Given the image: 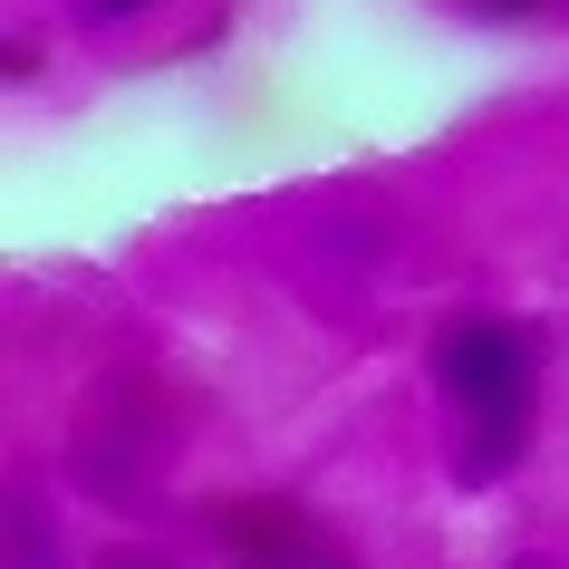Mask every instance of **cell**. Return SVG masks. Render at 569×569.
<instances>
[{"instance_id":"ba28073f","label":"cell","mask_w":569,"mask_h":569,"mask_svg":"<svg viewBox=\"0 0 569 569\" xmlns=\"http://www.w3.org/2000/svg\"><path fill=\"white\" fill-rule=\"evenodd\" d=\"M511 569H550V560H511Z\"/></svg>"},{"instance_id":"52a82bcc","label":"cell","mask_w":569,"mask_h":569,"mask_svg":"<svg viewBox=\"0 0 569 569\" xmlns=\"http://www.w3.org/2000/svg\"><path fill=\"white\" fill-rule=\"evenodd\" d=\"M290 569H358V560H348V550H329V540H309V550H300Z\"/></svg>"},{"instance_id":"8992f818","label":"cell","mask_w":569,"mask_h":569,"mask_svg":"<svg viewBox=\"0 0 569 569\" xmlns=\"http://www.w3.org/2000/svg\"><path fill=\"white\" fill-rule=\"evenodd\" d=\"M463 10H473V20H531L540 0H463Z\"/></svg>"},{"instance_id":"3957f363","label":"cell","mask_w":569,"mask_h":569,"mask_svg":"<svg viewBox=\"0 0 569 569\" xmlns=\"http://www.w3.org/2000/svg\"><path fill=\"white\" fill-rule=\"evenodd\" d=\"M10 569H49V502L10 482Z\"/></svg>"},{"instance_id":"6da1fadb","label":"cell","mask_w":569,"mask_h":569,"mask_svg":"<svg viewBox=\"0 0 569 569\" xmlns=\"http://www.w3.org/2000/svg\"><path fill=\"white\" fill-rule=\"evenodd\" d=\"M435 387L463 406V445H453V482L463 492H482V482H502L511 463H521V445H531V338L511 329V319H482V309H463V319H445L435 329Z\"/></svg>"},{"instance_id":"7a4b0ae2","label":"cell","mask_w":569,"mask_h":569,"mask_svg":"<svg viewBox=\"0 0 569 569\" xmlns=\"http://www.w3.org/2000/svg\"><path fill=\"white\" fill-rule=\"evenodd\" d=\"M164 463V406H154L146 377H107V387L78 406V435H68V473L88 482L97 502H136Z\"/></svg>"},{"instance_id":"5b68a950","label":"cell","mask_w":569,"mask_h":569,"mask_svg":"<svg viewBox=\"0 0 569 569\" xmlns=\"http://www.w3.org/2000/svg\"><path fill=\"white\" fill-rule=\"evenodd\" d=\"M136 10H146V0H78V20H88V30H107V20H136Z\"/></svg>"},{"instance_id":"277c9868","label":"cell","mask_w":569,"mask_h":569,"mask_svg":"<svg viewBox=\"0 0 569 569\" xmlns=\"http://www.w3.org/2000/svg\"><path fill=\"white\" fill-rule=\"evenodd\" d=\"M97 569H174V550H154V540H107Z\"/></svg>"}]
</instances>
